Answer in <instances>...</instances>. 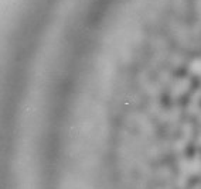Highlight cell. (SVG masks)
<instances>
[{"label":"cell","instance_id":"cell-1","mask_svg":"<svg viewBox=\"0 0 201 189\" xmlns=\"http://www.w3.org/2000/svg\"><path fill=\"white\" fill-rule=\"evenodd\" d=\"M190 68H191V71L194 73H201V59H195Z\"/></svg>","mask_w":201,"mask_h":189}]
</instances>
